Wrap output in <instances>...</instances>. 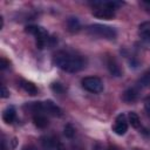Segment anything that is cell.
Here are the masks:
<instances>
[{"instance_id": "15", "label": "cell", "mask_w": 150, "mask_h": 150, "mask_svg": "<svg viewBox=\"0 0 150 150\" xmlns=\"http://www.w3.org/2000/svg\"><path fill=\"white\" fill-rule=\"evenodd\" d=\"M67 26H68V29L71 32V33H75V32H79L80 28H81V25H80V21L77 18H69L67 20Z\"/></svg>"}, {"instance_id": "17", "label": "cell", "mask_w": 150, "mask_h": 150, "mask_svg": "<svg viewBox=\"0 0 150 150\" xmlns=\"http://www.w3.org/2000/svg\"><path fill=\"white\" fill-rule=\"evenodd\" d=\"M64 135H66L67 137H69V138H71V137L75 135V129L73 128L71 124H67V125L64 127Z\"/></svg>"}, {"instance_id": "4", "label": "cell", "mask_w": 150, "mask_h": 150, "mask_svg": "<svg viewBox=\"0 0 150 150\" xmlns=\"http://www.w3.org/2000/svg\"><path fill=\"white\" fill-rule=\"evenodd\" d=\"M26 32L34 35L35 36V40H36V46L42 49L49 41L50 38H48V33L42 28V27H39V26H27L26 27Z\"/></svg>"}, {"instance_id": "5", "label": "cell", "mask_w": 150, "mask_h": 150, "mask_svg": "<svg viewBox=\"0 0 150 150\" xmlns=\"http://www.w3.org/2000/svg\"><path fill=\"white\" fill-rule=\"evenodd\" d=\"M82 87L93 94H98L103 90V82L100 77L97 76H87L82 79Z\"/></svg>"}, {"instance_id": "12", "label": "cell", "mask_w": 150, "mask_h": 150, "mask_svg": "<svg viewBox=\"0 0 150 150\" xmlns=\"http://www.w3.org/2000/svg\"><path fill=\"white\" fill-rule=\"evenodd\" d=\"M33 122L40 129H43V128H46L48 125V118L41 112H38V114H35L33 116Z\"/></svg>"}, {"instance_id": "13", "label": "cell", "mask_w": 150, "mask_h": 150, "mask_svg": "<svg viewBox=\"0 0 150 150\" xmlns=\"http://www.w3.org/2000/svg\"><path fill=\"white\" fill-rule=\"evenodd\" d=\"M20 86H21V88H22L26 93H28L29 95H36V94H38V88H36V86H35L34 83L29 82V81L21 80V81H20Z\"/></svg>"}, {"instance_id": "8", "label": "cell", "mask_w": 150, "mask_h": 150, "mask_svg": "<svg viewBox=\"0 0 150 150\" xmlns=\"http://www.w3.org/2000/svg\"><path fill=\"white\" fill-rule=\"evenodd\" d=\"M138 35L143 41L150 45V21H144L139 25Z\"/></svg>"}, {"instance_id": "18", "label": "cell", "mask_w": 150, "mask_h": 150, "mask_svg": "<svg viewBox=\"0 0 150 150\" xmlns=\"http://www.w3.org/2000/svg\"><path fill=\"white\" fill-rule=\"evenodd\" d=\"M52 88H53V90H54V91H57V93L63 91V88L61 87V84H60V83H53V84H52Z\"/></svg>"}, {"instance_id": "7", "label": "cell", "mask_w": 150, "mask_h": 150, "mask_svg": "<svg viewBox=\"0 0 150 150\" xmlns=\"http://www.w3.org/2000/svg\"><path fill=\"white\" fill-rule=\"evenodd\" d=\"M42 111H46L49 115L53 116H61L62 115V110L60 107H57L53 101L47 100L45 102H42Z\"/></svg>"}, {"instance_id": "10", "label": "cell", "mask_w": 150, "mask_h": 150, "mask_svg": "<svg viewBox=\"0 0 150 150\" xmlns=\"http://www.w3.org/2000/svg\"><path fill=\"white\" fill-rule=\"evenodd\" d=\"M15 117H16V111H15L14 107H12V105L11 107H7L4 110V112H2V120L6 123H8V124L13 123L14 120H15Z\"/></svg>"}, {"instance_id": "20", "label": "cell", "mask_w": 150, "mask_h": 150, "mask_svg": "<svg viewBox=\"0 0 150 150\" xmlns=\"http://www.w3.org/2000/svg\"><path fill=\"white\" fill-rule=\"evenodd\" d=\"M7 66H9V62L5 57H1V60H0V67H1V69L7 68Z\"/></svg>"}, {"instance_id": "6", "label": "cell", "mask_w": 150, "mask_h": 150, "mask_svg": "<svg viewBox=\"0 0 150 150\" xmlns=\"http://www.w3.org/2000/svg\"><path fill=\"white\" fill-rule=\"evenodd\" d=\"M128 130V121H127V117L125 115L123 114H120L116 120H115V124H114V131L116 135H124Z\"/></svg>"}, {"instance_id": "14", "label": "cell", "mask_w": 150, "mask_h": 150, "mask_svg": "<svg viewBox=\"0 0 150 150\" xmlns=\"http://www.w3.org/2000/svg\"><path fill=\"white\" fill-rule=\"evenodd\" d=\"M150 84V71H146V73H144L142 76H141V79L136 82V88H138L139 90H142L143 88H145V87H148Z\"/></svg>"}, {"instance_id": "23", "label": "cell", "mask_w": 150, "mask_h": 150, "mask_svg": "<svg viewBox=\"0 0 150 150\" xmlns=\"http://www.w3.org/2000/svg\"><path fill=\"white\" fill-rule=\"evenodd\" d=\"M56 150H64V148H63V145H62L61 143H59V144H57V149H56Z\"/></svg>"}, {"instance_id": "3", "label": "cell", "mask_w": 150, "mask_h": 150, "mask_svg": "<svg viewBox=\"0 0 150 150\" xmlns=\"http://www.w3.org/2000/svg\"><path fill=\"white\" fill-rule=\"evenodd\" d=\"M87 32L91 35L107 39V40H115L117 36V32L114 27L107 26V25H101V23H94L89 25L87 27Z\"/></svg>"}, {"instance_id": "21", "label": "cell", "mask_w": 150, "mask_h": 150, "mask_svg": "<svg viewBox=\"0 0 150 150\" xmlns=\"http://www.w3.org/2000/svg\"><path fill=\"white\" fill-rule=\"evenodd\" d=\"M144 108H145L146 112L150 115V97H148V98L145 100V102H144Z\"/></svg>"}, {"instance_id": "11", "label": "cell", "mask_w": 150, "mask_h": 150, "mask_svg": "<svg viewBox=\"0 0 150 150\" xmlns=\"http://www.w3.org/2000/svg\"><path fill=\"white\" fill-rule=\"evenodd\" d=\"M107 64H108V69H109V71L111 73V75L117 76V77L122 75V70H121V68H120V66L117 64V62H116L115 59L109 57Z\"/></svg>"}, {"instance_id": "19", "label": "cell", "mask_w": 150, "mask_h": 150, "mask_svg": "<svg viewBox=\"0 0 150 150\" xmlns=\"http://www.w3.org/2000/svg\"><path fill=\"white\" fill-rule=\"evenodd\" d=\"M9 96V93H8V90L6 89V87L2 84L1 86V97L2 98H6V97H8Z\"/></svg>"}, {"instance_id": "9", "label": "cell", "mask_w": 150, "mask_h": 150, "mask_svg": "<svg viewBox=\"0 0 150 150\" xmlns=\"http://www.w3.org/2000/svg\"><path fill=\"white\" fill-rule=\"evenodd\" d=\"M138 94H139V89L138 88H136L135 86L134 87H130V88H128L123 93V100L125 102H134L138 97Z\"/></svg>"}, {"instance_id": "16", "label": "cell", "mask_w": 150, "mask_h": 150, "mask_svg": "<svg viewBox=\"0 0 150 150\" xmlns=\"http://www.w3.org/2000/svg\"><path fill=\"white\" fill-rule=\"evenodd\" d=\"M128 117H129L130 124H131L134 128H139V127H141V120H139L138 115H137L135 111H130L129 115H128Z\"/></svg>"}, {"instance_id": "2", "label": "cell", "mask_w": 150, "mask_h": 150, "mask_svg": "<svg viewBox=\"0 0 150 150\" xmlns=\"http://www.w3.org/2000/svg\"><path fill=\"white\" fill-rule=\"evenodd\" d=\"M122 5L120 1H94L93 14L100 19H112L115 16V11Z\"/></svg>"}, {"instance_id": "1", "label": "cell", "mask_w": 150, "mask_h": 150, "mask_svg": "<svg viewBox=\"0 0 150 150\" xmlns=\"http://www.w3.org/2000/svg\"><path fill=\"white\" fill-rule=\"evenodd\" d=\"M54 63L67 73H77L86 66V61L81 55L66 50H61L54 55Z\"/></svg>"}, {"instance_id": "24", "label": "cell", "mask_w": 150, "mask_h": 150, "mask_svg": "<svg viewBox=\"0 0 150 150\" xmlns=\"http://www.w3.org/2000/svg\"><path fill=\"white\" fill-rule=\"evenodd\" d=\"M25 150H35L34 148H28V149H25Z\"/></svg>"}, {"instance_id": "22", "label": "cell", "mask_w": 150, "mask_h": 150, "mask_svg": "<svg viewBox=\"0 0 150 150\" xmlns=\"http://www.w3.org/2000/svg\"><path fill=\"white\" fill-rule=\"evenodd\" d=\"M107 150H121L120 148H117V146H115V145H110V146H108V149Z\"/></svg>"}]
</instances>
